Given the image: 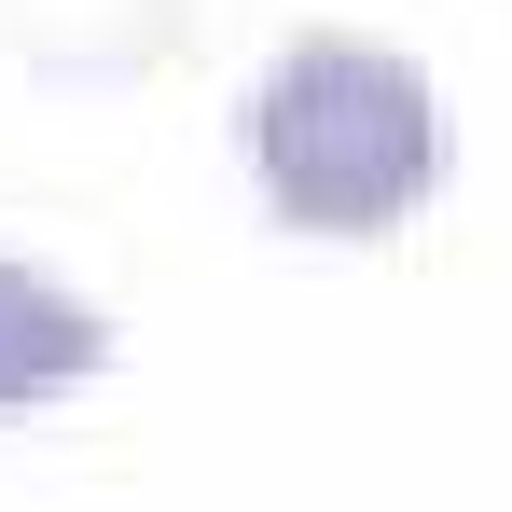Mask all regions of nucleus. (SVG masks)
<instances>
[{
    "mask_svg": "<svg viewBox=\"0 0 512 512\" xmlns=\"http://www.w3.org/2000/svg\"><path fill=\"white\" fill-rule=\"evenodd\" d=\"M250 167H263V208L291 236H388L416 194H443L457 125H443V97H429V70L402 42L305 28L250 84Z\"/></svg>",
    "mask_w": 512,
    "mask_h": 512,
    "instance_id": "nucleus-1",
    "label": "nucleus"
},
{
    "mask_svg": "<svg viewBox=\"0 0 512 512\" xmlns=\"http://www.w3.org/2000/svg\"><path fill=\"white\" fill-rule=\"evenodd\" d=\"M97 360H111V319L84 291H56L42 263L0 250V416L42 402V388H70V374H97Z\"/></svg>",
    "mask_w": 512,
    "mask_h": 512,
    "instance_id": "nucleus-2",
    "label": "nucleus"
}]
</instances>
